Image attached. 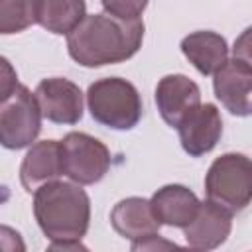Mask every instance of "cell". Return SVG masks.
Wrapping results in <instances>:
<instances>
[{
  "label": "cell",
  "mask_w": 252,
  "mask_h": 252,
  "mask_svg": "<svg viewBox=\"0 0 252 252\" xmlns=\"http://www.w3.org/2000/svg\"><path fill=\"white\" fill-rule=\"evenodd\" d=\"M142 20H122L108 12L87 14L67 33V51L75 63L94 69L128 61L142 47Z\"/></svg>",
  "instance_id": "1"
},
{
  "label": "cell",
  "mask_w": 252,
  "mask_h": 252,
  "mask_svg": "<svg viewBox=\"0 0 252 252\" xmlns=\"http://www.w3.org/2000/svg\"><path fill=\"white\" fill-rule=\"evenodd\" d=\"M33 217L51 242L81 240L91 224V199L79 183L57 179L33 193Z\"/></svg>",
  "instance_id": "2"
},
{
  "label": "cell",
  "mask_w": 252,
  "mask_h": 252,
  "mask_svg": "<svg viewBox=\"0 0 252 252\" xmlns=\"http://www.w3.org/2000/svg\"><path fill=\"white\" fill-rule=\"evenodd\" d=\"M87 106L94 122L112 130H132L144 114L138 89L120 77L94 81L87 91Z\"/></svg>",
  "instance_id": "3"
},
{
  "label": "cell",
  "mask_w": 252,
  "mask_h": 252,
  "mask_svg": "<svg viewBox=\"0 0 252 252\" xmlns=\"http://www.w3.org/2000/svg\"><path fill=\"white\" fill-rule=\"evenodd\" d=\"M207 199L240 213L252 203V159L238 152L219 156L205 175Z\"/></svg>",
  "instance_id": "4"
},
{
  "label": "cell",
  "mask_w": 252,
  "mask_h": 252,
  "mask_svg": "<svg viewBox=\"0 0 252 252\" xmlns=\"http://www.w3.org/2000/svg\"><path fill=\"white\" fill-rule=\"evenodd\" d=\"M41 108L26 85H16L0 96V144L6 150H22L35 142L41 132Z\"/></svg>",
  "instance_id": "5"
},
{
  "label": "cell",
  "mask_w": 252,
  "mask_h": 252,
  "mask_svg": "<svg viewBox=\"0 0 252 252\" xmlns=\"http://www.w3.org/2000/svg\"><path fill=\"white\" fill-rule=\"evenodd\" d=\"M63 171L79 185L98 183L110 169V150L94 136L85 132H69L61 140Z\"/></svg>",
  "instance_id": "6"
},
{
  "label": "cell",
  "mask_w": 252,
  "mask_h": 252,
  "mask_svg": "<svg viewBox=\"0 0 252 252\" xmlns=\"http://www.w3.org/2000/svg\"><path fill=\"white\" fill-rule=\"evenodd\" d=\"M35 98L43 118L53 124H77L83 118V93L65 77H49L37 83Z\"/></svg>",
  "instance_id": "7"
},
{
  "label": "cell",
  "mask_w": 252,
  "mask_h": 252,
  "mask_svg": "<svg viewBox=\"0 0 252 252\" xmlns=\"http://www.w3.org/2000/svg\"><path fill=\"white\" fill-rule=\"evenodd\" d=\"M213 77V91L220 104L234 116H252V67L234 57Z\"/></svg>",
  "instance_id": "8"
},
{
  "label": "cell",
  "mask_w": 252,
  "mask_h": 252,
  "mask_svg": "<svg viewBox=\"0 0 252 252\" xmlns=\"http://www.w3.org/2000/svg\"><path fill=\"white\" fill-rule=\"evenodd\" d=\"M201 104V89L185 75H165L156 87V106L163 122L177 128L187 114Z\"/></svg>",
  "instance_id": "9"
},
{
  "label": "cell",
  "mask_w": 252,
  "mask_h": 252,
  "mask_svg": "<svg viewBox=\"0 0 252 252\" xmlns=\"http://www.w3.org/2000/svg\"><path fill=\"white\" fill-rule=\"evenodd\" d=\"M179 142L185 154L191 158H201L209 154L222 136V118L215 104H199L191 114L183 118L177 126Z\"/></svg>",
  "instance_id": "10"
},
{
  "label": "cell",
  "mask_w": 252,
  "mask_h": 252,
  "mask_svg": "<svg viewBox=\"0 0 252 252\" xmlns=\"http://www.w3.org/2000/svg\"><path fill=\"white\" fill-rule=\"evenodd\" d=\"M232 230V213L224 207L203 201L195 219L183 228V236L193 250H215L228 238Z\"/></svg>",
  "instance_id": "11"
},
{
  "label": "cell",
  "mask_w": 252,
  "mask_h": 252,
  "mask_svg": "<svg viewBox=\"0 0 252 252\" xmlns=\"http://www.w3.org/2000/svg\"><path fill=\"white\" fill-rule=\"evenodd\" d=\"M61 142L39 140L30 146L20 165V181L28 193H35L41 185L57 181L63 175Z\"/></svg>",
  "instance_id": "12"
},
{
  "label": "cell",
  "mask_w": 252,
  "mask_h": 252,
  "mask_svg": "<svg viewBox=\"0 0 252 252\" xmlns=\"http://www.w3.org/2000/svg\"><path fill=\"white\" fill-rule=\"evenodd\" d=\"M110 224L120 236L132 242L158 234L161 226L154 215L152 203L144 197H126L118 201L110 211Z\"/></svg>",
  "instance_id": "13"
},
{
  "label": "cell",
  "mask_w": 252,
  "mask_h": 252,
  "mask_svg": "<svg viewBox=\"0 0 252 252\" xmlns=\"http://www.w3.org/2000/svg\"><path fill=\"white\" fill-rule=\"evenodd\" d=\"M150 203L158 220L161 224L175 226V228H185L195 219L201 207L199 197L189 187L179 183H169L159 187L152 195Z\"/></svg>",
  "instance_id": "14"
},
{
  "label": "cell",
  "mask_w": 252,
  "mask_h": 252,
  "mask_svg": "<svg viewBox=\"0 0 252 252\" xmlns=\"http://www.w3.org/2000/svg\"><path fill=\"white\" fill-rule=\"evenodd\" d=\"M181 53L187 61L205 77L215 75L228 61V43L226 39L211 30L191 32L181 39Z\"/></svg>",
  "instance_id": "15"
},
{
  "label": "cell",
  "mask_w": 252,
  "mask_h": 252,
  "mask_svg": "<svg viewBox=\"0 0 252 252\" xmlns=\"http://www.w3.org/2000/svg\"><path fill=\"white\" fill-rule=\"evenodd\" d=\"M85 16V0H39V26L55 35H67Z\"/></svg>",
  "instance_id": "16"
},
{
  "label": "cell",
  "mask_w": 252,
  "mask_h": 252,
  "mask_svg": "<svg viewBox=\"0 0 252 252\" xmlns=\"http://www.w3.org/2000/svg\"><path fill=\"white\" fill-rule=\"evenodd\" d=\"M39 24V0H0V33H20Z\"/></svg>",
  "instance_id": "17"
},
{
  "label": "cell",
  "mask_w": 252,
  "mask_h": 252,
  "mask_svg": "<svg viewBox=\"0 0 252 252\" xmlns=\"http://www.w3.org/2000/svg\"><path fill=\"white\" fill-rule=\"evenodd\" d=\"M150 0H100L104 12L122 20H140Z\"/></svg>",
  "instance_id": "18"
},
{
  "label": "cell",
  "mask_w": 252,
  "mask_h": 252,
  "mask_svg": "<svg viewBox=\"0 0 252 252\" xmlns=\"http://www.w3.org/2000/svg\"><path fill=\"white\" fill-rule=\"evenodd\" d=\"M232 55L240 61H244L248 67H252V26L246 28L232 45Z\"/></svg>",
  "instance_id": "19"
},
{
  "label": "cell",
  "mask_w": 252,
  "mask_h": 252,
  "mask_svg": "<svg viewBox=\"0 0 252 252\" xmlns=\"http://www.w3.org/2000/svg\"><path fill=\"white\" fill-rule=\"evenodd\" d=\"M132 250H156V248H177L175 242H169V240H163L159 234H152L148 238H142L138 242H132L130 246Z\"/></svg>",
  "instance_id": "20"
},
{
  "label": "cell",
  "mask_w": 252,
  "mask_h": 252,
  "mask_svg": "<svg viewBox=\"0 0 252 252\" xmlns=\"http://www.w3.org/2000/svg\"><path fill=\"white\" fill-rule=\"evenodd\" d=\"M49 250H85L81 240H65V242H51Z\"/></svg>",
  "instance_id": "21"
}]
</instances>
